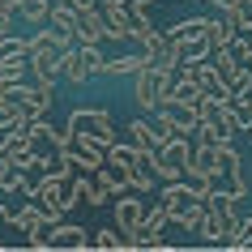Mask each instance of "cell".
I'll return each mask as SVG.
<instances>
[{
    "instance_id": "cell-39",
    "label": "cell",
    "mask_w": 252,
    "mask_h": 252,
    "mask_svg": "<svg viewBox=\"0 0 252 252\" xmlns=\"http://www.w3.org/2000/svg\"><path fill=\"white\" fill-rule=\"evenodd\" d=\"M0 4H4V0H0Z\"/></svg>"
},
{
    "instance_id": "cell-9",
    "label": "cell",
    "mask_w": 252,
    "mask_h": 252,
    "mask_svg": "<svg viewBox=\"0 0 252 252\" xmlns=\"http://www.w3.org/2000/svg\"><path fill=\"white\" fill-rule=\"evenodd\" d=\"M98 13H103V39L107 43H128V9L120 0L98 4Z\"/></svg>"
},
{
    "instance_id": "cell-36",
    "label": "cell",
    "mask_w": 252,
    "mask_h": 252,
    "mask_svg": "<svg viewBox=\"0 0 252 252\" xmlns=\"http://www.w3.org/2000/svg\"><path fill=\"white\" fill-rule=\"evenodd\" d=\"M13 222V210H9V205H0V226H9Z\"/></svg>"
},
{
    "instance_id": "cell-14",
    "label": "cell",
    "mask_w": 252,
    "mask_h": 252,
    "mask_svg": "<svg viewBox=\"0 0 252 252\" xmlns=\"http://www.w3.org/2000/svg\"><path fill=\"white\" fill-rule=\"evenodd\" d=\"M128 141H133L137 150H146V154H154V150H158V141H162V137L154 133V124H150V116H146V111H141L137 120H128Z\"/></svg>"
},
{
    "instance_id": "cell-24",
    "label": "cell",
    "mask_w": 252,
    "mask_h": 252,
    "mask_svg": "<svg viewBox=\"0 0 252 252\" xmlns=\"http://www.w3.org/2000/svg\"><path fill=\"white\" fill-rule=\"evenodd\" d=\"M154 34V22H150L146 9H128V43H141Z\"/></svg>"
},
{
    "instance_id": "cell-32",
    "label": "cell",
    "mask_w": 252,
    "mask_h": 252,
    "mask_svg": "<svg viewBox=\"0 0 252 252\" xmlns=\"http://www.w3.org/2000/svg\"><path fill=\"white\" fill-rule=\"evenodd\" d=\"M231 17H235V30H239V34H244V30H252V0H239Z\"/></svg>"
},
{
    "instance_id": "cell-35",
    "label": "cell",
    "mask_w": 252,
    "mask_h": 252,
    "mask_svg": "<svg viewBox=\"0 0 252 252\" xmlns=\"http://www.w3.org/2000/svg\"><path fill=\"white\" fill-rule=\"evenodd\" d=\"M120 4H124V9H150L154 0H120Z\"/></svg>"
},
{
    "instance_id": "cell-30",
    "label": "cell",
    "mask_w": 252,
    "mask_h": 252,
    "mask_svg": "<svg viewBox=\"0 0 252 252\" xmlns=\"http://www.w3.org/2000/svg\"><path fill=\"white\" fill-rule=\"evenodd\" d=\"M231 116H235V128H239V133H252V98H244V103L231 98Z\"/></svg>"
},
{
    "instance_id": "cell-37",
    "label": "cell",
    "mask_w": 252,
    "mask_h": 252,
    "mask_svg": "<svg viewBox=\"0 0 252 252\" xmlns=\"http://www.w3.org/2000/svg\"><path fill=\"white\" fill-rule=\"evenodd\" d=\"M4 137H9V128H4V124H0V146H4Z\"/></svg>"
},
{
    "instance_id": "cell-18",
    "label": "cell",
    "mask_w": 252,
    "mask_h": 252,
    "mask_svg": "<svg viewBox=\"0 0 252 252\" xmlns=\"http://www.w3.org/2000/svg\"><path fill=\"white\" fill-rule=\"evenodd\" d=\"M214 68H218V77H222L226 86H235V77L244 73V64H239L235 47H218V52H214ZM231 94H235V90H231Z\"/></svg>"
},
{
    "instance_id": "cell-29",
    "label": "cell",
    "mask_w": 252,
    "mask_h": 252,
    "mask_svg": "<svg viewBox=\"0 0 252 252\" xmlns=\"http://www.w3.org/2000/svg\"><path fill=\"white\" fill-rule=\"evenodd\" d=\"M4 56H30V39H22V34H4L0 39V60Z\"/></svg>"
},
{
    "instance_id": "cell-8",
    "label": "cell",
    "mask_w": 252,
    "mask_h": 252,
    "mask_svg": "<svg viewBox=\"0 0 252 252\" xmlns=\"http://www.w3.org/2000/svg\"><path fill=\"white\" fill-rule=\"evenodd\" d=\"M81 244H90V235L77 222H64V218L43 231V248H81Z\"/></svg>"
},
{
    "instance_id": "cell-31",
    "label": "cell",
    "mask_w": 252,
    "mask_h": 252,
    "mask_svg": "<svg viewBox=\"0 0 252 252\" xmlns=\"http://www.w3.org/2000/svg\"><path fill=\"white\" fill-rule=\"evenodd\" d=\"M90 244H94V248H124V235H120L116 226H103V231H94V235H90Z\"/></svg>"
},
{
    "instance_id": "cell-27",
    "label": "cell",
    "mask_w": 252,
    "mask_h": 252,
    "mask_svg": "<svg viewBox=\"0 0 252 252\" xmlns=\"http://www.w3.org/2000/svg\"><path fill=\"white\" fill-rule=\"evenodd\" d=\"M226 244L248 248V244H252V218H235V222H231V231H226Z\"/></svg>"
},
{
    "instance_id": "cell-15",
    "label": "cell",
    "mask_w": 252,
    "mask_h": 252,
    "mask_svg": "<svg viewBox=\"0 0 252 252\" xmlns=\"http://www.w3.org/2000/svg\"><path fill=\"white\" fill-rule=\"evenodd\" d=\"M235 34H239V30H235V17H231V13H214L210 17V30H205V43L218 52V47H231Z\"/></svg>"
},
{
    "instance_id": "cell-34",
    "label": "cell",
    "mask_w": 252,
    "mask_h": 252,
    "mask_svg": "<svg viewBox=\"0 0 252 252\" xmlns=\"http://www.w3.org/2000/svg\"><path fill=\"white\" fill-rule=\"evenodd\" d=\"M201 4H205L210 13H235V4H239V0H201Z\"/></svg>"
},
{
    "instance_id": "cell-25",
    "label": "cell",
    "mask_w": 252,
    "mask_h": 252,
    "mask_svg": "<svg viewBox=\"0 0 252 252\" xmlns=\"http://www.w3.org/2000/svg\"><path fill=\"white\" fill-rule=\"evenodd\" d=\"M158 184H162V180H158V171L150 167V158L133 167V192H154Z\"/></svg>"
},
{
    "instance_id": "cell-1",
    "label": "cell",
    "mask_w": 252,
    "mask_h": 252,
    "mask_svg": "<svg viewBox=\"0 0 252 252\" xmlns=\"http://www.w3.org/2000/svg\"><path fill=\"white\" fill-rule=\"evenodd\" d=\"M26 197L43 201L56 218H64L77 201H86V184H81V171H43L39 184H26Z\"/></svg>"
},
{
    "instance_id": "cell-20",
    "label": "cell",
    "mask_w": 252,
    "mask_h": 252,
    "mask_svg": "<svg viewBox=\"0 0 252 252\" xmlns=\"http://www.w3.org/2000/svg\"><path fill=\"white\" fill-rule=\"evenodd\" d=\"M52 4L56 0H17V17H26L30 26H47L52 22Z\"/></svg>"
},
{
    "instance_id": "cell-11",
    "label": "cell",
    "mask_w": 252,
    "mask_h": 252,
    "mask_svg": "<svg viewBox=\"0 0 252 252\" xmlns=\"http://www.w3.org/2000/svg\"><path fill=\"white\" fill-rule=\"evenodd\" d=\"M94 175H98V180H103V184L111 188V197H124V192H133V167H128V162L107 158Z\"/></svg>"
},
{
    "instance_id": "cell-17",
    "label": "cell",
    "mask_w": 252,
    "mask_h": 252,
    "mask_svg": "<svg viewBox=\"0 0 252 252\" xmlns=\"http://www.w3.org/2000/svg\"><path fill=\"white\" fill-rule=\"evenodd\" d=\"M205 30H210V17H184V22H175V26L167 30V39L192 43V39H205Z\"/></svg>"
},
{
    "instance_id": "cell-28",
    "label": "cell",
    "mask_w": 252,
    "mask_h": 252,
    "mask_svg": "<svg viewBox=\"0 0 252 252\" xmlns=\"http://www.w3.org/2000/svg\"><path fill=\"white\" fill-rule=\"evenodd\" d=\"M201 222H205V201H197L192 210H184L175 218V226H184V231H201Z\"/></svg>"
},
{
    "instance_id": "cell-33",
    "label": "cell",
    "mask_w": 252,
    "mask_h": 252,
    "mask_svg": "<svg viewBox=\"0 0 252 252\" xmlns=\"http://www.w3.org/2000/svg\"><path fill=\"white\" fill-rule=\"evenodd\" d=\"M13 17H17V4H13V0H4V4H0V39L13 34Z\"/></svg>"
},
{
    "instance_id": "cell-5",
    "label": "cell",
    "mask_w": 252,
    "mask_h": 252,
    "mask_svg": "<svg viewBox=\"0 0 252 252\" xmlns=\"http://www.w3.org/2000/svg\"><path fill=\"white\" fill-rule=\"evenodd\" d=\"M64 154L73 158L77 171H98V167L107 162V146H103V141H94V137H81V133H68Z\"/></svg>"
},
{
    "instance_id": "cell-7",
    "label": "cell",
    "mask_w": 252,
    "mask_h": 252,
    "mask_svg": "<svg viewBox=\"0 0 252 252\" xmlns=\"http://www.w3.org/2000/svg\"><path fill=\"white\" fill-rule=\"evenodd\" d=\"M158 201L171 210V222H175V218H180L184 210H192L201 197L192 192V184H188V180H162V197H158Z\"/></svg>"
},
{
    "instance_id": "cell-26",
    "label": "cell",
    "mask_w": 252,
    "mask_h": 252,
    "mask_svg": "<svg viewBox=\"0 0 252 252\" xmlns=\"http://www.w3.org/2000/svg\"><path fill=\"white\" fill-rule=\"evenodd\" d=\"M81 184H86V201L90 205H107V197H111V188L98 180L94 171H81Z\"/></svg>"
},
{
    "instance_id": "cell-19",
    "label": "cell",
    "mask_w": 252,
    "mask_h": 252,
    "mask_svg": "<svg viewBox=\"0 0 252 252\" xmlns=\"http://www.w3.org/2000/svg\"><path fill=\"white\" fill-rule=\"evenodd\" d=\"M77 13H81L77 0H56V4H52V26H56V30H68V34H77Z\"/></svg>"
},
{
    "instance_id": "cell-3",
    "label": "cell",
    "mask_w": 252,
    "mask_h": 252,
    "mask_svg": "<svg viewBox=\"0 0 252 252\" xmlns=\"http://www.w3.org/2000/svg\"><path fill=\"white\" fill-rule=\"evenodd\" d=\"M68 133H81V137H94V141H103V146H111L116 141V120L107 116V107H73L64 120Z\"/></svg>"
},
{
    "instance_id": "cell-2",
    "label": "cell",
    "mask_w": 252,
    "mask_h": 252,
    "mask_svg": "<svg viewBox=\"0 0 252 252\" xmlns=\"http://www.w3.org/2000/svg\"><path fill=\"white\" fill-rule=\"evenodd\" d=\"M235 205L239 201L226 188H214L210 192V201H205V222H201V239L205 244H226V231L235 222Z\"/></svg>"
},
{
    "instance_id": "cell-13",
    "label": "cell",
    "mask_w": 252,
    "mask_h": 252,
    "mask_svg": "<svg viewBox=\"0 0 252 252\" xmlns=\"http://www.w3.org/2000/svg\"><path fill=\"white\" fill-rule=\"evenodd\" d=\"M171 222V210H167V205H150L146 210V226H141V244H137V248H154V244H162V226Z\"/></svg>"
},
{
    "instance_id": "cell-38",
    "label": "cell",
    "mask_w": 252,
    "mask_h": 252,
    "mask_svg": "<svg viewBox=\"0 0 252 252\" xmlns=\"http://www.w3.org/2000/svg\"><path fill=\"white\" fill-rule=\"evenodd\" d=\"M90 4H111V0H90Z\"/></svg>"
},
{
    "instance_id": "cell-12",
    "label": "cell",
    "mask_w": 252,
    "mask_h": 252,
    "mask_svg": "<svg viewBox=\"0 0 252 252\" xmlns=\"http://www.w3.org/2000/svg\"><path fill=\"white\" fill-rule=\"evenodd\" d=\"M60 77L73 81V86H90V64H86V52H81V43L77 47H68L64 56H60Z\"/></svg>"
},
{
    "instance_id": "cell-21",
    "label": "cell",
    "mask_w": 252,
    "mask_h": 252,
    "mask_svg": "<svg viewBox=\"0 0 252 252\" xmlns=\"http://www.w3.org/2000/svg\"><path fill=\"white\" fill-rule=\"evenodd\" d=\"M141 68H146L141 52H124V56H111V60H107V77H133Z\"/></svg>"
},
{
    "instance_id": "cell-10",
    "label": "cell",
    "mask_w": 252,
    "mask_h": 252,
    "mask_svg": "<svg viewBox=\"0 0 252 252\" xmlns=\"http://www.w3.org/2000/svg\"><path fill=\"white\" fill-rule=\"evenodd\" d=\"M52 222H60V218H56L43 201H30V205H22V210L13 214V226L22 231V235H30V231H47Z\"/></svg>"
},
{
    "instance_id": "cell-6",
    "label": "cell",
    "mask_w": 252,
    "mask_h": 252,
    "mask_svg": "<svg viewBox=\"0 0 252 252\" xmlns=\"http://www.w3.org/2000/svg\"><path fill=\"white\" fill-rule=\"evenodd\" d=\"M162 77H167V73H162V68H141V73H133V98H137V107H141V111H158L162 107Z\"/></svg>"
},
{
    "instance_id": "cell-4",
    "label": "cell",
    "mask_w": 252,
    "mask_h": 252,
    "mask_svg": "<svg viewBox=\"0 0 252 252\" xmlns=\"http://www.w3.org/2000/svg\"><path fill=\"white\" fill-rule=\"evenodd\" d=\"M141 226H146V205H141V197L124 192L116 201V231L124 235V248H137L141 244Z\"/></svg>"
},
{
    "instance_id": "cell-23",
    "label": "cell",
    "mask_w": 252,
    "mask_h": 252,
    "mask_svg": "<svg viewBox=\"0 0 252 252\" xmlns=\"http://www.w3.org/2000/svg\"><path fill=\"white\" fill-rule=\"evenodd\" d=\"M107 158H116V162H128V167H137V162H146L150 154H146V150H137L133 141H120V137H116V141L107 146Z\"/></svg>"
},
{
    "instance_id": "cell-22",
    "label": "cell",
    "mask_w": 252,
    "mask_h": 252,
    "mask_svg": "<svg viewBox=\"0 0 252 252\" xmlns=\"http://www.w3.org/2000/svg\"><path fill=\"white\" fill-rule=\"evenodd\" d=\"M26 77H30V56H4V60H0V86L26 81Z\"/></svg>"
},
{
    "instance_id": "cell-16",
    "label": "cell",
    "mask_w": 252,
    "mask_h": 252,
    "mask_svg": "<svg viewBox=\"0 0 252 252\" xmlns=\"http://www.w3.org/2000/svg\"><path fill=\"white\" fill-rule=\"evenodd\" d=\"M77 39L81 43H103V13H98V4H86L77 13Z\"/></svg>"
}]
</instances>
